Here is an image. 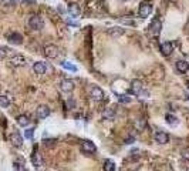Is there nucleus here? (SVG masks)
<instances>
[{
    "label": "nucleus",
    "instance_id": "obj_1",
    "mask_svg": "<svg viewBox=\"0 0 189 171\" xmlns=\"http://www.w3.org/2000/svg\"><path fill=\"white\" fill-rule=\"evenodd\" d=\"M44 24V21H43V17L38 16V14H33V16H30L29 19V26L31 27L33 30H40Z\"/></svg>",
    "mask_w": 189,
    "mask_h": 171
},
{
    "label": "nucleus",
    "instance_id": "obj_2",
    "mask_svg": "<svg viewBox=\"0 0 189 171\" xmlns=\"http://www.w3.org/2000/svg\"><path fill=\"white\" fill-rule=\"evenodd\" d=\"M131 91L134 96H142V94H144V84H142L141 80H132Z\"/></svg>",
    "mask_w": 189,
    "mask_h": 171
},
{
    "label": "nucleus",
    "instance_id": "obj_3",
    "mask_svg": "<svg viewBox=\"0 0 189 171\" xmlns=\"http://www.w3.org/2000/svg\"><path fill=\"white\" fill-rule=\"evenodd\" d=\"M161 29H162V24H161L159 19L152 20V23L149 24V36H151V37H156V36L161 33Z\"/></svg>",
    "mask_w": 189,
    "mask_h": 171
},
{
    "label": "nucleus",
    "instance_id": "obj_4",
    "mask_svg": "<svg viewBox=\"0 0 189 171\" xmlns=\"http://www.w3.org/2000/svg\"><path fill=\"white\" fill-rule=\"evenodd\" d=\"M58 47L54 46V44H47V46L44 47V56L49 58H56L58 57Z\"/></svg>",
    "mask_w": 189,
    "mask_h": 171
},
{
    "label": "nucleus",
    "instance_id": "obj_5",
    "mask_svg": "<svg viewBox=\"0 0 189 171\" xmlns=\"http://www.w3.org/2000/svg\"><path fill=\"white\" fill-rule=\"evenodd\" d=\"M81 151L85 153V154H94L95 151H97V147H95V144L93 141L85 140V141H82V144H81Z\"/></svg>",
    "mask_w": 189,
    "mask_h": 171
},
{
    "label": "nucleus",
    "instance_id": "obj_6",
    "mask_svg": "<svg viewBox=\"0 0 189 171\" xmlns=\"http://www.w3.org/2000/svg\"><path fill=\"white\" fill-rule=\"evenodd\" d=\"M9 63H10V66H13V67H23V66H26L27 61H26V58L21 54H14L13 57H10Z\"/></svg>",
    "mask_w": 189,
    "mask_h": 171
},
{
    "label": "nucleus",
    "instance_id": "obj_7",
    "mask_svg": "<svg viewBox=\"0 0 189 171\" xmlns=\"http://www.w3.org/2000/svg\"><path fill=\"white\" fill-rule=\"evenodd\" d=\"M36 116H37L38 120H44L50 116V107L49 106H38L37 110H36Z\"/></svg>",
    "mask_w": 189,
    "mask_h": 171
},
{
    "label": "nucleus",
    "instance_id": "obj_8",
    "mask_svg": "<svg viewBox=\"0 0 189 171\" xmlns=\"http://www.w3.org/2000/svg\"><path fill=\"white\" fill-rule=\"evenodd\" d=\"M90 96H91V99H93V100L101 101V100L104 99V91H103V88H100L98 86H94V87H91Z\"/></svg>",
    "mask_w": 189,
    "mask_h": 171
},
{
    "label": "nucleus",
    "instance_id": "obj_9",
    "mask_svg": "<svg viewBox=\"0 0 189 171\" xmlns=\"http://www.w3.org/2000/svg\"><path fill=\"white\" fill-rule=\"evenodd\" d=\"M60 88H61V91H64V93H71L74 90V81L70 79H64L61 83H60Z\"/></svg>",
    "mask_w": 189,
    "mask_h": 171
},
{
    "label": "nucleus",
    "instance_id": "obj_10",
    "mask_svg": "<svg viewBox=\"0 0 189 171\" xmlns=\"http://www.w3.org/2000/svg\"><path fill=\"white\" fill-rule=\"evenodd\" d=\"M7 40L12 44H21L23 43V36L20 33H17V32H12V33L7 34Z\"/></svg>",
    "mask_w": 189,
    "mask_h": 171
},
{
    "label": "nucleus",
    "instance_id": "obj_11",
    "mask_svg": "<svg viewBox=\"0 0 189 171\" xmlns=\"http://www.w3.org/2000/svg\"><path fill=\"white\" fill-rule=\"evenodd\" d=\"M151 13H152V6H151V4L142 3V4L140 6V10H138V14H140V17L145 19V17H148Z\"/></svg>",
    "mask_w": 189,
    "mask_h": 171
},
{
    "label": "nucleus",
    "instance_id": "obj_12",
    "mask_svg": "<svg viewBox=\"0 0 189 171\" xmlns=\"http://www.w3.org/2000/svg\"><path fill=\"white\" fill-rule=\"evenodd\" d=\"M154 138H155V141L158 144H166V143H169V136L165 131H156L154 134Z\"/></svg>",
    "mask_w": 189,
    "mask_h": 171
},
{
    "label": "nucleus",
    "instance_id": "obj_13",
    "mask_svg": "<svg viewBox=\"0 0 189 171\" xmlns=\"http://www.w3.org/2000/svg\"><path fill=\"white\" fill-rule=\"evenodd\" d=\"M10 143H12L14 147H21L23 146V137L20 136L19 131H14V133L10 134Z\"/></svg>",
    "mask_w": 189,
    "mask_h": 171
},
{
    "label": "nucleus",
    "instance_id": "obj_14",
    "mask_svg": "<svg viewBox=\"0 0 189 171\" xmlns=\"http://www.w3.org/2000/svg\"><path fill=\"white\" fill-rule=\"evenodd\" d=\"M161 51L164 56H171L173 51V44L172 42H164L161 44Z\"/></svg>",
    "mask_w": 189,
    "mask_h": 171
},
{
    "label": "nucleus",
    "instance_id": "obj_15",
    "mask_svg": "<svg viewBox=\"0 0 189 171\" xmlns=\"http://www.w3.org/2000/svg\"><path fill=\"white\" fill-rule=\"evenodd\" d=\"M33 70L36 74H44L45 70H47V67H45V63L43 61H36L33 66Z\"/></svg>",
    "mask_w": 189,
    "mask_h": 171
},
{
    "label": "nucleus",
    "instance_id": "obj_16",
    "mask_svg": "<svg viewBox=\"0 0 189 171\" xmlns=\"http://www.w3.org/2000/svg\"><path fill=\"white\" fill-rule=\"evenodd\" d=\"M31 163H33V165L36 168H40V167H43V160H41V157H40V154H38L37 151L34 150V153H33V155H31Z\"/></svg>",
    "mask_w": 189,
    "mask_h": 171
},
{
    "label": "nucleus",
    "instance_id": "obj_17",
    "mask_svg": "<svg viewBox=\"0 0 189 171\" xmlns=\"http://www.w3.org/2000/svg\"><path fill=\"white\" fill-rule=\"evenodd\" d=\"M68 13H70L73 17H78L80 16V13H81L80 6H78L77 3H70L68 4Z\"/></svg>",
    "mask_w": 189,
    "mask_h": 171
},
{
    "label": "nucleus",
    "instance_id": "obj_18",
    "mask_svg": "<svg viewBox=\"0 0 189 171\" xmlns=\"http://www.w3.org/2000/svg\"><path fill=\"white\" fill-rule=\"evenodd\" d=\"M125 33V30L124 29H121V27H111V29L108 30V34L111 36V37H121L122 34Z\"/></svg>",
    "mask_w": 189,
    "mask_h": 171
},
{
    "label": "nucleus",
    "instance_id": "obj_19",
    "mask_svg": "<svg viewBox=\"0 0 189 171\" xmlns=\"http://www.w3.org/2000/svg\"><path fill=\"white\" fill-rule=\"evenodd\" d=\"M176 69L179 73H186L189 70V63L185 60H179V61H176Z\"/></svg>",
    "mask_w": 189,
    "mask_h": 171
},
{
    "label": "nucleus",
    "instance_id": "obj_20",
    "mask_svg": "<svg viewBox=\"0 0 189 171\" xmlns=\"http://www.w3.org/2000/svg\"><path fill=\"white\" fill-rule=\"evenodd\" d=\"M17 124L20 125V127H27L30 124V118L24 114H21V116L17 117Z\"/></svg>",
    "mask_w": 189,
    "mask_h": 171
},
{
    "label": "nucleus",
    "instance_id": "obj_21",
    "mask_svg": "<svg viewBox=\"0 0 189 171\" xmlns=\"http://www.w3.org/2000/svg\"><path fill=\"white\" fill-rule=\"evenodd\" d=\"M104 171H115V163L112 161V160H105L104 161V165H103Z\"/></svg>",
    "mask_w": 189,
    "mask_h": 171
},
{
    "label": "nucleus",
    "instance_id": "obj_22",
    "mask_svg": "<svg viewBox=\"0 0 189 171\" xmlns=\"http://www.w3.org/2000/svg\"><path fill=\"white\" fill-rule=\"evenodd\" d=\"M165 121H166V124L172 125V127H175V125L178 124V118L173 114H166L165 116Z\"/></svg>",
    "mask_w": 189,
    "mask_h": 171
},
{
    "label": "nucleus",
    "instance_id": "obj_23",
    "mask_svg": "<svg viewBox=\"0 0 189 171\" xmlns=\"http://www.w3.org/2000/svg\"><path fill=\"white\" fill-rule=\"evenodd\" d=\"M103 117L105 118V120H112V118L115 117L114 109H105L104 110V113H103Z\"/></svg>",
    "mask_w": 189,
    "mask_h": 171
},
{
    "label": "nucleus",
    "instance_id": "obj_24",
    "mask_svg": "<svg viewBox=\"0 0 189 171\" xmlns=\"http://www.w3.org/2000/svg\"><path fill=\"white\" fill-rule=\"evenodd\" d=\"M118 101L121 103V104H128V103H131L132 101V97L128 96V94H121V96L118 97Z\"/></svg>",
    "mask_w": 189,
    "mask_h": 171
},
{
    "label": "nucleus",
    "instance_id": "obj_25",
    "mask_svg": "<svg viewBox=\"0 0 189 171\" xmlns=\"http://www.w3.org/2000/svg\"><path fill=\"white\" fill-rule=\"evenodd\" d=\"M61 66H63V69H66V70L77 71V67H75L73 63H70V61H63V63H61Z\"/></svg>",
    "mask_w": 189,
    "mask_h": 171
},
{
    "label": "nucleus",
    "instance_id": "obj_26",
    "mask_svg": "<svg viewBox=\"0 0 189 171\" xmlns=\"http://www.w3.org/2000/svg\"><path fill=\"white\" fill-rule=\"evenodd\" d=\"M13 168H14V171H26V167H24V164H23V161H14V163H13Z\"/></svg>",
    "mask_w": 189,
    "mask_h": 171
},
{
    "label": "nucleus",
    "instance_id": "obj_27",
    "mask_svg": "<svg viewBox=\"0 0 189 171\" xmlns=\"http://www.w3.org/2000/svg\"><path fill=\"white\" fill-rule=\"evenodd\" d=\"M0 106L2 107H9L10 106V99L7 96H2L0 97Z\"/></svg>",
    "mask_w": 189,
    "mask_h": 171
},
{
    "label": "nucleus",
    "instance_id": "obj_28",
    "mask_svg": "<svg viewBox=\"0 0 189 171\" xmlns=\"http://www.w3.org/2000/svg\"><path fill=\"white\" fill-rule=\"evenodd\" d=\"M33 136H34V128L31 127V128H27L24 131V137L27 138V140H31L33 138Z\"/></svg>",
    "mask_w": 189,
    "mask_h": 171
},
{
    "label": "nucleus",
    "instance_id": "obj_29",
    "mask_svg": "<svg viewBox=\"0 0 189 171\" xmlns=\"http://www.w3.org/2000/svg\"><path fill=\"white\" fill-rule=\"evenodd\" d=\"M181 155H182V158H184V160H189V147H185V148H182Z\"/></svg>",
    "mask_w": 189,
    "mask_h": 171
},
{
    "label": "nucleus",
    "instance_id": "obj_30",
    "mask_svg": "<svg viewBox=\"0 0 189 171\" xmlns=\"http://www.w3.org/2000/svg\"><path fill=\"white\" fill-rule=\"evenodd\" d=\"M134 140H135L134 137H132V138H128L127 141H125V144H131V143H134Z\"/></svg>",
    "mask_w": 189,
    "mask_h": 171
},
{
    "label": "nucleus",
    "instance_id": "obj_31",
    "mask_svg": "<svg viewBox=\"0 0 189 171\" xmlns=\"http://www.w3.org/2000/svg\"><path fill=\"white\" fill-rule=\"evenodd\" d=\"M24 2H27V3H34L36 0H24Z\"/></svg>",
    "mask_w": 189,
    "mask_h": 171
}]
</instances>
